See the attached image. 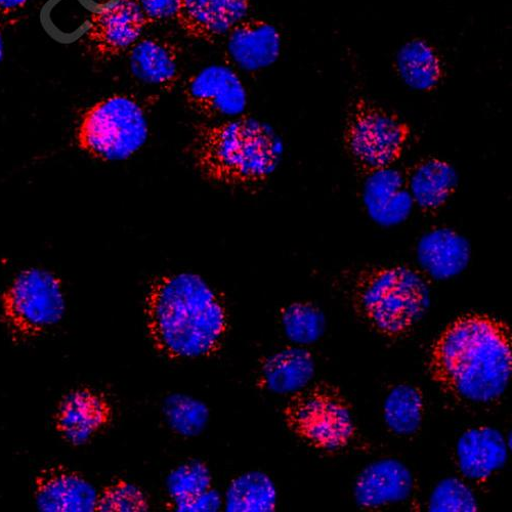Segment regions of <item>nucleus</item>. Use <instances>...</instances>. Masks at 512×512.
Masks as SVG:
<instances>
[{
    "mask_svg": "<svg viewBox=\"0 0 512 512\" xmlns=\"http://www.w3.org/2000/svg\"><path fill=\"white\" fill-rule=\"evenodd\" d=\"M144 313L154 349L169 360L215 356L230 328L220 294L193 273L154 279L146 294Z\"/></svg>",
    "mask_w": 512,
    "mask_h": 512,
    "instance_id": "1",
    "label": "nucleus"
},
{
    "mask_svg": "<svg viewBox=\"0 0 512 512\" xmlns=\"http://www.w3.org/2000/svg\"><path fill=\"white\" fill-rule=\"evenodd\" d=\"M432 380L444 392L475 403L500 398L512 373V334L501 319L466 314L446 326L429 357Z\"/></svg>",
    "mask_w": 512,
    "mask_h": 512,
    "instance_id": "2",
    "label": "nucleus"
},
{
    "mask_svg": "<svg viewBox=\"0 0 512 512\" xmlns=\"http://www.w3.org/2000/svg\"><path fill=\"white\" fill-rule=\"evenodd\" d=\"M283 151V142L274 128L250 116L201 125L192 144L199 174L213 184L234 188L267 183Z\"/></svg>",
    "mask_w": 512,
    "mask_h": 512,
    "instance_id": "3",
    "label": "nucleus"
},
{
    "mask_svg": "<svg viewBox=\"0 0 512 512\" xmlns=\"http://www.w3.org/2000/svg\"><path fill=\"white\" fill-rule=\"evenodd\" d=\"M430 304L428 283L405 266L365 267L353 283L356 315L374 332L390 339L408 335Z\"/></svg>",
    "mask_w": 512,
    "mask_h": 512,
    "instance_id": "4",
    "label": "nucleus"
},
{
    "mask_svg": "<svg viewBox=\"0 0 512 512\" xmlns=\"http://www.w3.org/2000/svg\"><path fill=\"white\" fill-rule=\"evenodd\" d=\"M411 137V126L399 114L362 96L350 105L343 143L363 178L395 166Z\"/></svg>",
    "mask_w": 512,
    "mask_h": 512,
    "instance_id": "5",
    "label": "nucleus"
},
{
    "mask_svg": "<svg viewBox=\"0 0 512 512\" xmlns=\"http://www.w3.org/2000/svg\"><path fill=\"white\" fill-rule=\"evenodd\" d=\"M76 138L79 148L98 160L124 161L147 143L149 123L135 98L114 95L84 112Z\"/></svg>",
    "mask_w": 512,
    "mask_h": 512,
    "instance_id": "6",
    "label": "nucleus"
},
{
    "mask_svg": "<svg viewBox=\"0 0 512 512\" xmlns=\"http://www.w3.org/2000/svg\"><path fill=\"white\" fill-rule=\"evenodd\" d=\"M283 417L292 434L317 450L346 448L357 434L350 402L339 388L325 381L294 393Z\"/></svg>",
    "mask_w": 512,
    "mask_h": 512,
    "instance_id": "7",
    "label": "nucleus"
},
{
    "mask_svg": "<svg viewBox=\"0 0 512 512\" xmlns=\"http://www.w3.org/2000/svg\"><path fill=\"white\" fill-rule=\"evenodd\" d=\"M66 311L61 279L52 272L28 269L2 296V320L15 343H26L59 324Z\"/></svg>",
    "mask_w": 512,
    "mask_h": 512,
    "instance_id": "8",
    "label": "nucleus"
},
{
    "mask_svg": "<svg viewBox=\"0 0 512 512\" xmlns=\"http://www.w3.org/2000/svg\"><path fill=\"white\" fill-rule=\"evenodd\" d=\"M189 108L209 119L235 118L247 107V93L238 74L227 66L211 65L191 76L184 88Z\"/></svg>",
    "mask_w": 512,
    "mask_h": 512,
    "instance_id": "9",
    "label": "nucleus"
},
{
    "mask_svg": "<svg viewBox=\"0 0 512 512\" xmlns=\"http://www.w3.org/2000/svg\"><path fill=\"white\" fill-rule=\"evenodd\" d=\"M149 25L136 0H117L92 15L84 44L99 60H110L132 49Z\"/></svg>",
    "mask_w": 512,
    "mask_h": 512,
    "instance_id": "10",
    "label": "nucleus"
},
{
    "mask_svg": "<svg viewBox=\"0 0 512 512\" xmlns=\"http://www.w3.org/2000/svg\"><path fill=\"white\" fill-rule=\"evenodd\" d=\"M114 410L107 397L89 388L66 395L55 414V429L72 446L92 441L112 423Z\"/></svg>",
    "mask_w": 512,
    "mask_h": 512,
    "instance_id": "11",
    "label": "nucleus"
},
{
    "mask_svg": "<svg viewBox=\"0 0 512 512\" xmlns=\"http://www.w3.org/2000/svg\"><path fill=\"white\" fill-rule=\"evenodd\" d=\"M34 499L41 511L93 512L98 492L81 474L64 465H55L36 476Z\"/></svg>",
    "mask_w": 512,
    "mask_h": 512,
    "instance_id": "12",
    "label": "nucleus"
},
{
    "mask_svg": "<svg viewBox=\"0 0 512 512\" xmlns=\"http://www.w3.org/2000/svg\"><path fill=\"white\" fill-rule=\"evenodd\" d=\"M251 0H180L176 20L185 34L212 42L247 17Z\"/></svg>",
    "mask_w": 512,
    "mask_h": 512,
    "instance_id": "13",
    "label": "nucleus"
},
{
    "mask_svg": "<svg viewBox=\"0 0 512 512\" xmlns=\"http://www.w3.org/2000/svg\"><path fill=\"white\" fill-rule=\"evenodd\" d=\"M281 46V34L274 25L245 18L228 33L227 57L242 70H261L278 61Z\"/></svg>",
    "mask_w": 512,
    "mask_h": 512,
    "instance_id": "14",
    "label": "nucleus"
},
{
    "mask_svg": "<svg viewBox=\"0 0 512 512\" xmlns=\"http://www.w3.org/2000/svg\"><path fill=\"white\" fill-rule=\"evenodd\" d=\"M404 176L412 201L423 215H436L458 188L453 165L435 156L413 163L404 170Z\"/></svg>",
    "mask_w": 512,
    "mask_h": 512,
    "instance_id": "15",
    "label": "nucleus"
},
{
    "mask_svg": "<svg viewBox=\"0 0 512 512\" xmlns=\"http://www.w3.org/2000/svg\"><path fill=\"white\" fill-rule=\"evenodd\" d=\"M363 179L364 206L374 222L390 227L409 218L414 203L404 173L393 166Z\"/></svg>",
    "mask_w": 512,
    "mask_h": 512,
    "instance_id": "16",
    "label": "nucleus"
},
{
    "mask_svg": "<svg viewBox=\"0 0 512 512\" xmlns=\"http://www.w3.org/2000/svg\"><path fill=\"white\" fill-rule=\"evenodd\" d=\"M414 480L410 469L396 459H382L365 467L356 481L354 496L363 509H377L406 500Z\"/></svg>",
    "mask_w": 512,
    "mask_h": 512,
    "instance_id": "17",
    "label": "nucleus"
},
{
    "mask_svg": "<svg viewBox=\"0 0 512 512\" xmlns=\"http://www.w3.org/2000/svg\"><path fill=\"white\" fill-rule=\"evenodd\" d=\"M180 48L161 38L138 41L130 52L133 76L140 82L163 91L175 89L180 73Z\"/></svg>",
    "mask_w": 512,
    "mask_h": 512,
    "instance_id": "18",
    "label": "nucleus"
},
{
    "mask_svg": "<svg viewBox=\"0 0 512 512\" xmlns=\"http://www.w3.org/2000/svg\"><path fill=\"white\" fill-rule=\"evenodd\" d=\"M471 253L468 241L447 228L425 234L417 246L420 266L437 280H447L463 272L471 260Z\"/></svg>",
    "mask_w": 512,
    "mask_h": 512,
    "instance_id": "19",
    "label": "nucleus"
},
{
    "mask_svg": "<svg viewBox=\"0 0 512 512\" xmlns=\"http://www.w3.org/2000/svg\"><path fill=\"white\" fill-rule=\"evenodd\" d=\"M507 453L502 434L489 426L467 431L457 443L460 471L475 481L486 480L503 467Z\"/></svg>",
    "mask_w": 512,
    "mask_h": 512,
    "instance_id": "20",
    "label": "nucleus"
},
{
    "mask_svg": "<svg viewBox=\"0 0 512 512\" xmlns=\"http://www.w3.org/2000/svg\"><path fill=\"white\" fill-rule=\"evenodd\" d=\"M394 68L407 87L421 93L437 91L446 76L442 56L420 37L405 42L396 55Z\"/></svg>",
    "mask_w": 512,
    "mask_h": 512,
    "instance_id": "21",
    "label": "nucleus"
},
{
    "mask_svg": "<svg viewBox=\"0 0 512 512\" xmlns=\"http://www.w3.org/2000/svg\"><path fill=\"white\" fill-rule=\"evenodd\" d=\"M315 375L312 354L287 348L262 361L259 387L275 394H294L309 386Z\"/></svg>",
    "mask_w": 512,
    "mask_h": 512,
    "instance_id": "22",
    "label": "nucleus"
},
{
    "mask_svg": "<svg viewBox=\"0 0 512 512\" xmlns=\"http://www.w3.org/2000/svg\"><path fill=\"white\" fill-rule=\"evenodd\" d=\"M277 498V490L270 477L261 472H250L231 483L226 496V510L273 512Z\"/></svg>",
    "mask_w": 512,
    "mask_h": 512,
    "instance_id": "23",
    "label": "nucleus"
},
{
    "mask_svg": "<svg viewBox=\"0 0 512 512\" xmlns=\"http://www.w3.org/2000/svg\"><path fill=\"white\" fill-rule=\"evenodd\" d=\"M383 410L384 420L393 433L413 435L420 429L423 419L422 391L411 384H400L389 394Z\"/></svg>",
    "mask_w": 512,
    "mask_h": 512,
    "instance_id": "24",
    "label": "nucleus"
},
{
    "mask_svg": "<svg viewBox=\"0 0 512 512\" xmlns=\"http://www.w3.org/2000/svg\"><path fill=\"white\" fill-rule=\"evenodd\" d=\"M285 334L297 345L316 343L324 334L326 320L323 312L308 302L292 303L280 310Z\"/></svg>",
    "mask_w": 512,
    "mask_h": 512,
    "instance_id": "25",
    "label": "nucleus"
},
{
    "mask_svg": "<svg viewBox=\"0 0 512 512\" xmlns=\"http://www.w3.org/2000/svg\"><path fill=\"white\" fill-rule=\"evenodd\" d=\"M163 412L170 428L184 437L198 436L209 419L207 406L184 394L169 396L164 402Z\"/></svg>",
    "mask_w": 512,
    "mask_h": 512,
    "instance_id": "26",
    "label": "nucleus"
},
{
    "mask_svg": "<svg viewBox=\"0 0 512 512\" xmlns=\"http://www.w3.org/2000/svg\"><path fill=\"white\" fill-rule=\"evenodd\" d=\"M212 489V478L207 466L200 461H190L179 466L167 479V490L175 509Z\"/></svg>",
    "mask_w": 512,
    "mask_h": 512,
    "instance_id": "27",
    "label": "nucleus"
},
{
    "mask_svg": "<svg viewBox=\"0 0 512 512\" xmlns=\"http://www.w3.org/2000/svg\"><path fill=\"white\" fill-rule=\"evenodd\" d=\"M150 508L146 493L138 486L116 480L98 493V512H145Z\"/></svg>",
    "mask_w": 512,
    "mask_h": 512,
    "instance_id": "28",
    "label": "nucleus"
},
{
    "mask_svg": "<svg viewBox=\"0 0 512 512\" xmlns=\"http://www.w3.org/2000/svg\"><path fill=\"white\" fill-rule=\"evenodd\" d=\"M432 512H476L479 505L474 492L462 481L449 478L434 489L429 503Z\"/></svg>",
    "mask_w": 512,
    "mask_h": 512,
    "instance_id": "29",
    "label": "nucleus"
},
{
    "mask_svg": "<svg viewBox=\"0 0 512 512\" xmlns=\"http://www.w3.org/2000/svg\"><path fill=\"white\" fill-rule=\"evenodd\" d=\"M149 25L176 19L180 0H136Z\"/></svg>",
    "mask_w": 512,
    "mask_h": 512,
    "instance_id": "30",
    "label": "nucleus"
},
{
    "mask_svg": "<svg viewBox=\"0 0 512 512\" xmlns=\"http://www.w3.org/2000/svg\"><path fill=\"white\" fill-rule=\"evenodd\" d=\"M221 505L222 501L220 494L215 489L212 488L208 492L188 502L181 508L180 511H218L221 508Z\"/></svg>",
    "mask_w": 512,
    "mask_h": 512,
    "instance_id": "31",
    "label": "nucleus"
},
{
    "mask_svg": "<svg viewBox=\"0 0 512 512\" xmlns=\"http://www.w3.org/2000/svg\"><path fill=\"white\" fill-rule=\"evenodd\" d=\"M30 0H0V22L21 12Z\"/></svg>",
    "mask_w": 512,
    "mask_h": 512,
    "instance_id": "32",
    "label": "nucleus"
},
{
    "mask_svg": "<svg viewBox=\"0 0 512 512\" xmlns=\"http://www.w3.org/2000/svg\"><path fill=\"white\" fill-rule=\"evenodd\" d=\"M5 54V45H4V38L2 35V31H0V62L3 61Z\"/></svg>",
    "mask_w": 512,
    "mask_h": 512,
    "instance_id": "33",
    "label": "nucleus"
}]
</instances>
